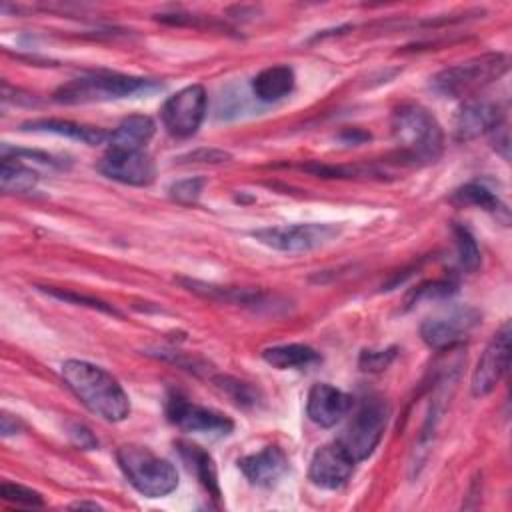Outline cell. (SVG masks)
<instances>
[{"label": "cell", "mask_w": 512, "mask_h": 512, "mask_svg": "<svg viewBox=\"0 0 512 512\" xmlns=\"http://www.w3.org/2000/svg\"><path fill=\"white\" fill-rule=\"evenodd\" d=\"M62 380L96 416L108 422H120L130 414V398L122 384L92 362L66 360L62 364Z\"/></svg>", "instance_id": "6da1fadb"}, {"label": "cell", "mask_w": 512, "mask_h": 512, "mask_svg": "<svg viewBox=\"0 0 512 512\" xmlns=\"http://www.w3.org/2000/svg\"><path fill=\"white\" fill-rule=\"evenodd\" d=\"M390 128L402 162L430 164L442 156L444 132L428 108L420 104L398 106L392 114Z\"/></svg>", "instance_id": "7a4b0ae2"}, {"label": "cell", "mask_w": 512, "mask_h": 512, "mask_svg": "<svg viewBox=\"0 0 512 512\" xmlns=\"http://www.w3.org/2000/svg\"><path fill=\"white\" fill-rule=\"evenodd\" d=\"M160 88H162V84L152 78L96 72V74L80 76V78H74V80L62 84L54 92V100L60 104L108 102V100L146 96Z\"/></svg>", "instance_id": "3957f363"}, {"label": "cell", "mask_w": 512, "mask_h": 512, "mask_svg": "<svg viewBox=\"0 0 512 512\" xmlns=\"http://www.w3.org/2000/svg\"><path fill=\"white\" fill-rule=\"evenodd\" d=\"M508 70V58L502 52H488L440 70L430 88L444 98H466L492 84Z\"/></svg>", "instance_id": "277c9868"}, {"label": "cell", "mask_w": 512, "mask_h": 512, "mask_svg": "<svg viewBox=\"0 0 512 512\" xmlns=\"http://www.w3.org/2000/svg\"><path fill=\"white\" fill-rule=\"evenodd\" d=\"M116 460L126 480L146 498H162L176 490L178 472L172 462L142 446H120Z\"/></svg>", "instance_id": "5b68a950"}, {"label": "cell", "mask_w": 512, "mask_h": 512, "mask_svg": "<svg viewBox=\"0 0 512 512\" xmlns=\"http://www.w3.org/2000/svg\"><path fill=\"white\" fill-rule=\"evenodd\" d=\"M388 414V406L382 400H366L356 410V414L352 416V420L348 422V426L344 428L342 436L336 442L348 452V456L354 462L368 458L384 436Z\"/></svg>", "instance_id": "8992f818"}, {"label": "cell", "mask_w": 512, "mask_h": 512, "mask_svg": "<svg viewBox=\"0 0 512 512\" xmlns=\"http://www.w3.org/2000/svg\"><path fill=\"white\" fill-rule=\"evenodd\" d=\"M340 230V226L330 222H304L258 228L252 232V238L278 252H308L338 238Z\"/></svg>", "instance_id": "52a82bcc"}, {"label": "cell", "mask_w": 512, "mask_h": 512, "mask_svg": "<svg viewBox=\"0 0 512 512\" xmlns=\"http://www.w3.org/2000/svg\"><path fill=\"white\" fill-rule=\"evenodd\" d=\"M208 96L204 86L190 84L172 94L162 110V124L164 128L176 138H188L198 132L204 116H206Z\"/></svg>", "instance_id": "ba28073f"}, {"label": "cell", "mask_w": 512, "mask_h": 512, "mask_svg": "<svg viewBox=\"0 0 512 512\" xmlns=\"http://www.w3.org/2000/svg\"><path fill=\"white\" fill-rule=\"evenodd\" d=\"M480 312L470 306H458L438 316L426 318L420 326L424 344L432 350H450L462 344L468 334L478 326Z\"/></svg>", "instance_id": "9c48e42d"}, {"label": "cell", "mask_w": 512, "mask_h": 512, "mask_svg": "<svg viewBox=\"0 0 512 512\" xmlns=\"http://www.w3.org/2000/svg\"><path fill=\"white\" fill-rule=\"evenodd\" d=\"M166 416L176 428H180L182 432H192V434L226 436L234 428V422L228 416H224L212 408L198 406L180 394L168 396Z\"/></svg>", "instance_id": "30bf717a"}, {"label": "cell", "mask_w": 512, "mask_h": 512, "mask_svg": "<svg viewBox=\"0 0 512 512\" xmlns=\"http://www.w3.org/2000/svg\"><path fill=\"white\" fill-rule=\"evenodd\" d=\"M510 364V324L504 322L500 330L490 338L478 364L472 372L470 388L476 398L490 394L496 384L504 378Z\"/></svg>", "instance_id": "8fae6325"}, {"label": "cell", "mask_w": 512, "mask_h": 512, "mask_svg": "<svg viewBox=\"0 0 512 512\" xmlns=\"http://www.w3.org/2000/svg\"><path fill=\"white\" fill-rule=\"evenodd\" d=\"M98 170L104 176L130 186H148L156 178V164L146 150L108 148Z\"/></svg>", "instance_id": "7c38bea8"}, {"label": "cell", "mask_w": 512, "mask_h": 512, "mask_svg": "<svg viewBox=\"0 0 512 512\" xmlns=\"http://www.w3.org/2000/svg\"><path fill=\"white\" fill-rule=\"evenodd\" d=\"M354 464L356 462L348 456V452L338 442H332L314 452L308 466V478L318 488L336 490L348 482Z\"/></svg>", "instance_id": "4fadbf2b"}, {"label": "cell", "mask_w": 512, "mask_h": 512, "mask_svg": "<svg viewBox=\"0 0 512 512\" xmlns=\"http://www.w3.org/2000/svg\"><path fill=\"white\" fill-rule=\"evenodd\" d=\"M500 124H504V112L498 104L472 98L462 104L454 118V136L460 142L474 140L482 134H490Z\"/></svg>", "instance_id": "5bb4252c"}, {"label": "cell", "mask_w": 512, "mask_h": 512, "mask_svg": "<svg viewBox=\"0 0 512 512\" xmlns=\"http://www.w3.org/2000/svg\"><path fill=\"white\" fill-rule=\"evenodd\" d=\"M350 408H352V396L326 382H318L308 390L306 414L314 424L322 428H330L338 424L348 414Z\"/></svg>", "instance_id": "9a60e30c"}, {"label": "cell", "mask_w": 512, "mask_h": 512, "mask_svg": "<svg viewBox=\"0 0 512 512\" xmlns=\"http://www.w3.org/2000/svg\"><path fill=\"white\" fill-rule=\"evenodd\" d=\"M242 474L256 486H272L288 468V458L278 446H266L238 460Z\"/></svg>", "instance_id": "2e32d148"}, {"label": "cell", "mask_w": 512, "mask_h": 512, "mask_svg": "<svg viewBox=\"0 0 512 512\" xmlns=\"http://www.w3.org/2000/svg\"><path fill=\"white\" fill-rule=\"evenodd\" d=\"M156 126L154 120L146 114H132L126 116L112 132H108V148H122V150H144V146L154 136Z\"/></svg>", "instance_id": "e0dca14e"}, {"label": "cell", "mask_w": 512, "mask_h": 512, "mask_svg": "<svg viewBox=\"0 0 512 512\" xmlns=\"http://www.w3.org/2000/svg\"><path fill=\"white\" fill-rule=\"evenodd\" d=\"M180 282L194 292L196 296L216 300V302H226V304H240V306H264L266 304V292L262 290H250V288H232V286H216L200 280H190V278H180Z\"/></svg>", "instance_id": "ac0fdd59"}, {"label": "cell", "mask_w": 512, "mask_h": 512, "mask_svg": "<svg viewBox=\"0 0 512 512\" xmlns=\"http://www.w3.org/2000/svg\"><path fill=\"white\" fill-rule=\"evenodd\" d=\"M22 130H32V132H48L56 136H66L72 140H80L88 146L104 144L108 140V132L102 128H92L84 126L78 122L70 120H60V118H38V120H28L22 124Z\"/></svg>", "instance_id": "d6986e66"}, {"label": "cell", "mask_w": 512, "mask_h": 512, "mask_svg": "<svg viewBox=\"0 0 512 512\" xmlns=\"http://www.w3.org/2000/svg\"><path fill=\"white\" fill-rule=\"evenodd\" d=\"M294 80V70L288 64L268 66L252 78V92L262 102H276L294 90Z\"/></svg>", "instance_id": "ffe728a7"}, {"label": "cell", "mask_w": 512, "mask_h": 512, "mask_svg": "<svg viewBox=\"0 0 512 512\" xmlns=\"http://www.w3.org/2000/svg\"><path fill=\"white\" fill-rule=\"evenodd\" d=\"M262 360L278 370H306L316 366L322 358L308 344H278L262 350Z\"/></svg>", "instance_id": "44dd1931"}, {"label": "cell", "mask_w": 512, "mask_h": 512, "mask_svg": "<svg viewBox=\"0 0 512 512\" xmlns=\"http://www.w3.org/2000/svg\"><path fill=\"white\" fill-rule=\"evenodd\" d=\"M450 202H454L456 206H474L486 210L490 214H496V218L508 222V208L504 206V202L480 182H466L464 186L456 188L450 196Z\"/></svg>", "instance_id": "7402d4cb"}, {"label": "cell", "mask_w": 512, "mask_h": 512, "mask_svg": "<svg viewBox=\"0 0 512 512\" xmlns=\"http://www.w3.org/2000/svg\"><path fill=\"white\" fill-rule=\"evenodd\" d=\"M178 450L180 456L184 458V462L188 464L190 470H194L196 478L200 480V484L208 490V494L212 498H220V486H218V474H216V466L212 456L200 448L198 444H190V442H178Z\"/></svg>", "instance_id": "603a6c76"}, {"label": "cell", "mask_w": 512, "mask_h": 512, "mask_svg": "<svg viewBox=\"0 0 512 512\" xmlns=\"http://www.w3.org/2000/svg\"><path fill=\"white\" fill-rule=\"evenodd\" d=\"M38 184V172L20 162L18 158L4 156L0 164V188L6 194H24Z\"/></svg>", "instance_id": "cb8c5ba5"}, {"label": "cell", "mask_w": 512, "mask_h": 512, "mask_svg": "<svg viewBox=\"0 0 512 512\" xmlns=\"http://www.w3.org/2000/svg\"><path fill=\"white\" fill-rule=\"evenodd\" d=\"M454 240H456V252H458V262L460 268L466 272H476L480 268L482 256H480V248L476 244V238L470 234L468 228L454 224Z\"/></svg>", "instance_id": "d4e9b609"}, {"label": "cell", "mask_w": 512, "mask_h": 512, "mask_svg": "<svg viewBox=\"0 0 512 512\" xmlns=\"http://www.w3.org/2000/svg\"><path fill=\"white\" fill-rule=\"evenodd\" d=\"M456 292V282L452 278H440V280H428L418 284L410 290L406 298V306H414L420 300H442Z\"/></svg>", "instance_id": "484cf974"}, {"label": "cell", "mask_w": 512, "mask_h": 512, "mask_svg": "<svg viewBox=\"0 0 512 512\" xmlns=\"http://www.w3.org/2000/svg\"><path fill=\"white\" fill-rule=\"evenodd\" d=\"M214 382L238 406H254L258 400L256 390L242 380H236L232 376H218V378H214Z\"/></svg>", "instance_id": "4316f807"}, {"label": "cell", "mask_w": 512, "mask_h": 512, "mask_svg": "<svg viewBox=\"0 0 512 512\" xmlns=\"http://www.w3.org/2000/svg\"><path fill=\"white\" fill-rule=\"evenodd\" d=\"M204 186H206V180H204V178H198V176H194V178H184V180L172 182L170 188H168V194H170V198H172L174 202L188 206V204H194V202L200 198Z\"/></svg>", "instance_id": "83f0119b"}, {"label": "cell", "mask_w": 512, "mask_h": 512, "mask_svg": "<svg viewBox=\"0 0 512 512\" xmlns=\"http://www.w3.org/2000/svg\"><path fill=\"white\" fill-rule=\"evenodd\" d=\"M46 294L58 298V300H64V302H72V304H78V306H88V308H94V310H100V312H106V314H112V316H120V312L98 300V298H92V296H84V294H76V292H70V290H60V288H42Z\"/></svg>", "instance_id": "f1b7e54d"}, {"label": "cell", "mask_w": 512, "mask_h": 512, "mask_svg": "<svg viewBox=\"0 0 512 512\" xmlns=\"http://www.w3.org/2000/svg\"><path fill=\"white\" fill-rule=\"evenodd\" d=\"M0 496L6 502H14V504H22V506H42L44 504V498L36 490L26 488L22 484H14V482H4L0 486Z\"/></svg>", "instance_id": "f546056e"}, {"label": "cell", "mask_w": 512, "mask_h": 512, "mask_svg": "<svg viewBox=\"0 0 512 512\" xmlns=\"http://www.w3.org/2000/svg\"><path fill=\"white\" fill-rule=\"evenodd\" d=\"M396 358V348H386V350H364L360 354V368L364 372H382L390 366V362Z\"/></svg>", "instance_id": "4dcf8cb0"}, {"label": "cell", "mask_w": 512, "mask_h": 512, "mask_svg": "<svg viewBox=\"0 0 512 512\" xmlns=\"http://www.w3.org/2000/svg\"><path fill=\"white\" fill-rule=\"evenodd\" d=\"M230 158L228 152L224 150H216V148H202V150H196V152H190L186 156H182L180 160H186V162H208V164H216V162H226Z\"/></svg>", "instance_id": "1f68e13d"}, {"label": "cell", "mask_w": 512, "mask_h": 512, "mask_svg": "<svg viewBox=\"0 0 512 512\" xmlns=\"http://www.w3.org/2000/svg\"><path fill=\"white\" fill-rule=\"evenodd\" d=\"M70 436H72L74 444L80 446V448H94L96 446V438L92 436V432L86 426H80V424L72 426Z\"/></svg>", "instance_id": "d6a6232c"}, {"label": "cell", "mask_w": 512, "mask_h": 512, "mask_svg": "<svg viewBox=\"0 0 512 512\" xmlns=\"http://www.w3.org/2000/svg\"><path fill=\"white\" fill-rule=\"evenodd\" d=\"M0 430H2V436L16 434L20 430V422L12 414L2 412V416H0Z\"/></svg>", "instance_id": "836d02e7"}, {"label": "cell", "mask_w": 512, "mask_h": 512, "mask_svg": "<svg viewBox=\"0 0 512 512\" xmlns=\"http://www.w3.org/2000/svg\"><path fill=\"white\" fill-rule=\"evenodd\" d=\"M340 138L346 142V144H362L366 140H370V134L360 130V128H352V130H344L340 134Z\"/></svg>", "instance_id": "e575fe53"}, {"label": "cell", "mask_w": 512, "mask_h": 512, "mask_svg": "<svg viewBox=\"0 0 512 512\" xmlns=\"http://www.w3.org/2000/svg\"><path fill=\"white\" fill-rule=\"evenodd\" d=\"M74 508H100V504H96V502H76L74 504Z\"/></svg>", "instance_id": "d590c367"}]
</instances>
